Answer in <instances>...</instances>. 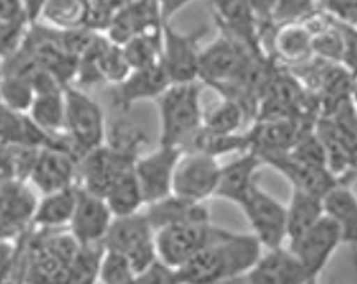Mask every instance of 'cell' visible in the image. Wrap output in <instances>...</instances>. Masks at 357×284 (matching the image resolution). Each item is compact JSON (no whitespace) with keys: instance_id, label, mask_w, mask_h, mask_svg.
Listing matches in <instances>:
<instances>
[{"instance_id":"f6af8a7d","label":"cell","mask_w":357,"mask_h":284,"mask_svg":"<svg viewBox=\"0 0 357 284\" xmlns=\"http://www.w3.org/2000/svg\"><path fill=\"white\" fill-rule=\"evenodd\" d=\"M353 98H354V103H356V110H357V88H356L354 94H353Z\"/></svg>"},{"instance_id":"ee69618b","label":"cell","mask_w":357,"mask_h":284,"mask_svg":"<svg viewBox=\"0 0 357 284\" xmlns=\"http://www.w3.org/2000/svg\"><path fill=\"white\" fill-rule=\"evenodd\" d=\"M5 284H26V281H22V280H13V281H8V283H5Z\"/></svg>"},{"instance_id":"836d02e7","label":"cell","mask_w":357,"mask_h":284,"mask_svg":"<svg viewBox=\"0 0 357 284\" xmlns=\"http://www.w3.org/2000/svg\"><path fill=\"white\" fill-rule=\"evenodd\" d=\"M131 2L132 0H89L85 26L102 34L107 31L112 18Z\"/></svg>"},{"instance_id":"603a6c76","label":"cell","mask_w":357,"mask_h":284,"mask_svg":"<svg viewBox=\"0 0 357 284\" xmlns=\"http://www.w3.org/2000/svg\"><path fill=\"white\" fill-rule=\"evenodd\" d=\"M324 213L338 225L342 243L357 249V193L346 184H337L322 197Z\"/></svg>"},{"instance_id":"2e32d148","label":"cell","mask_w":357,"mask_h":284,"mask_svg":"<svg viewBox=\"0 0 357 284\" xmlns=\"http://www.w3.org/2000/svg\"><path fill=\"white\" fill-rule=\"evenodd\" d=\"M260 157L266 166H271L273 170L281 172L292 184V188H300V190L324 197L337 184H342L326 166L305 163V161L290 155L289 150L287 152L260 155Z\"/></svg>"},{"instance_id":"4dcf8cb0","label":"cell","mask_w":357,"mask_h":284,"mask_svg":"<svg viewBox=\"0 0 357 284\" xmlns=\"http://www.w3.org/2000/svg\"><path fill=\"white\" fill-rule=\"evenodd\" d=\"M36 98V88L26 77L3 70L0 80V103L18 114H27Z\"/></svg>"},{"instance_id":"44dd1931","label":"cell","mask_w":357,"mask_h":284,"mask_svg":"<svg viewBox=\"0 0 357 284\" xmlns=\"http://www.w3.org/2000/svg\"><path fill=\"white\" fill-rule=\"evenodd\" d=\"M153 239L155 230L142 209L136 214L114 217L102 239V246L104 249L119 251L121 254L130 255L136 249L152 243Z\"/></svg>"},{"instance_id":"ba28073f","label":"cell","mask_w":357,"mask_h":284,"mask_svg":"<svg viewBox=\"0 0 357 284\" xmlns=\"http://www.w3.org/2000/svg\"><path fill=\"white\" fill-rule=\"evenodd\" d=\"M206 29L181 32L163 24V42H161V64L172 83H187L198 80L199 40Z\"/></svg>"},{"instance_id":"4fadbf2b","label":"cell","mask_w":357,"mask_h":284,"mask_svg":"<svg viewBox=\"0 0 357 284\" xmlns=\"http://www.w3.org/2000/svg\"><path fill=\"white\" fill-rule=\"evenodd\" d=\"M40 195L78 184V160L61 147H42L27 177Z\"/></svg>"},{"instance_id":"d6a6232c","label":"cell","mask_w":357,"mask_h":284,"mask_svg":"<svg viewBox=\"0 0 357 284\" xmlns=\"http://www.w3.org/2000/svg\"><path fill=\"white\" fill-rule=\"evenodd\" d=\"M136 276L130 259L119 251L104 249L99 260L98 281L100 284H125Z\"/></svg>"},{"instance_id":"5bb4252c","label":"cell","mask_w":357,"mask_h":284,"mask_svg":"<svg viewBox=\"0 0 357 284\" xmlns=\"http://www.w3.org/2000/svg\"><path fill=\"white\" fill-rule=\"evenodd\" d=\"M222 32L241 43L249 52H261V20L248 0H211Z\"/></svg>"},{"instance_id":"4316f807","label":"cell","mask_w":357,"mask_h":284,"mask_svg":"<svg viewBox=\"0 0 357 284\" xmlns=\"http://www.w3.org/2000/svg\"><path fill=\"white\" fill-rule=\"evenodd\" d=\"M104 200L114 217L141 213L145 208V202L136 174H134V166L119 177V181L110 187Z\"/></svg>"},{"instance_id":"f546056e","label":"cell","mask_w":357,"mask_h":284,"mask_svg":"<svg viewBox=\"0 0 357 284\" xmlns=\"http://www.w3.org/2000/svg\"><path fill=\"white\" fill-rule=\"evenodd\" d=\"M245 110L236 101L225 98L219 105L204 114L203 130L212 135L230 136L236 135V131L243 126Z\"/></svg>"},{"instance_id":"ab89813d","label":"cell","mask_w":357,"mask_h":284,"mask_svg":"<svg viewBox=\"0 0 357 284\" xmlns=\"http://www.w3.org/2000/svg\"><path fill=\"white\" fill-rule=\"evenodd\" d=\"M160 7V13H161V20L163 23H169V21L174 18V16L182 12L183 8H187L188 5H192L197 0H156Z\"/></svg>"},{"instance_id":"6da1fadb","label":"cell","mask_w":357,"mask_h":284,"mask_svg":"<svg viewBox=\"0 0 357 284\" xmlns=\"http://www.w3.org/2000/svg\"><path fill=\"white\" fill-rule=\"evenodd\" d=\"M261 244L252 233L228 230L174 270L177 284H214L244 276L261 255Z\"/></svg>"},{"instance_id":"7c38bea8","label":"cell","mask_w":357,"mask_h":284,"mask_svg":"<svg viewBox=\"0 0 357 284\" xmlns=\"http://www.w3.org/2000/svg\"><path fill=\"white\" fill-rule=\"evenodd\" d=\"M114 221L110 208L99 195L85 190L78 186V195L74 214L67 230L80 246H96L102 239Z\"/></svg>"},{"instance_id":"30bf717a","label":"cell","mask_w":357,"mask_h":284,"mask_svg":"<svg viewBox=\"0 0 357 284\" xmlns=\"http://www.w3.org/2000/svg\"><path fill=\"white\" fill-rule=\"evenodd\" d=\"M134 161L136 158L102 144L78 161V186L104 198L119 177L132 168Z\"/></svg>"},{"instance_id":"484cf974","label":"cell","mask_w":357,"mask_h":284,"mask_svg":"<svg viewBox=\"0 0 357 284\" xmlns=\"http://www.w3.org/2000/svg\"><path fill=\"white\" fill-rule=\"evenodd\" d=\"M271 45L278 58L286 63H300L312 54V34L305 21L276 24Z\"/></svg>"},{"instance_id":"ac0fdd59","label":"cell","mask_w":357,"mask_h":284,"mask_svg":"<svg viewBox=\"0 0 357 284\" xmlns=\"http://www.w3.org/2000/svg\"><path fill=\"white\" fill-rule=\"evenodd\" d=\"M163 24L156 0H132L112 18L104 34L121 47L132 37L160 31Z\"/></svg>"},{"instance_id":"52a82bcc","label":"cell","mask_w":357,"mask_h":284,"mask_svg":"<svg viewBox=\"0 0 357 284\" xmlns=\"http://www.w3.org/2000/svg\"><path fill=\"white\" fill-rule=\"evenodd\" d=\"M183 150L158 144L153 152L141 154L134 161V174L141 187L145 206L172 193L177 161Z\"/></svg>"},{"instance_id":"9c48e42d","label":"cell","mask_w":357,"mask_h":284,"mask_svg":"<svg viewBox=\"0 0 357 284\" xmlns=\"http://www.w3.org/2000/svg\"><path fill=\"white\" fill-rule=\"evenodd\" d=\"M342 243V233L338 225L324 214L322 219L308 232L303 233L295 241L289 243L287 248L297 255L308 271L311 284H317L322 270L331 262L335 251Z\"/></svg>"},{"instance_id":"8992f818","label":"cell","mask_w":357,"mask_h":284,"mask_svg":"<svg viewBox=\"0 0 357 284\" xmlns=\"http://www.w3.org/2000/svg\"><path fill=\"white\" fill-rule=\"evenodd\" d=\"M220 170L214 155L201 150H183L174 171L172 193L190 202H206L215 195Z\"/></svg>"},{"instance_id":"d590c367","label":"cell","mask_w":357,"mask_h":284,"mask_svg":"<svg viewBox=\"0 0 357 284\" xmlns=\"http://www.w3.org/2000/svg\"><path fill=\"white\" fill-rule=\"evenodd\" d=\"M27 26L0 23V59H7L21 47Z\"/></svg>"},{"instance_id":"f35d334b","label":"cell","mask_w":357,"mask_h":284,"mask_svg":"<svg viewBox=\"0 0 357 284\" xmlns=\"http://www.w3.org/2000/svg\"><path fill=\"white\" fill-rule=\"evenodd\" d=\"M322 2L333 18L357 26V0H322Z\"/></svg>"},{"instance_id":"ffe728a7","label":"cell","mask_w":357,"mask_h":284,"mask_svg":"<svg viewBox=\"0 0 357 284\" xmlns=\"http://www.w3.org/2000/svg\"><path fill=\"white\" fill-rule=\"evenodd\" d=\"M144 214L147 216L155 232L174 224L211 222L209 209L204 206V202H190V200L177 197L174 193L145 206Z\"/></svg>"},{"instance_id":"7402d4cb","label":"cell","mask_w":357,"mask_h":284,"mask_svg":"<svg viewBox=\"0 0 357 284\" xmlns=\"http://www.w3.org/2000/svg\"><path fill=\"white\" fill-rule=\"evenodd\" d=\"M78 195L77 186L40 195L33 209L31 227L33 230H61L69 227Z\"/></svg>"},{"instance_id":"7bdbcfd3","label":"cell","mask_w":357,"mask_h":284,"mask_svg":"<svg viewBox=\"0 0 357 284\" xmlns=\"http://www.w3.org/2000/svg\"><path fill=\"white\" fill-rule=\"evenodd\" d=\"M3 77V59H0V80Z\"/></svg>"},{"instance_id":"8fae6325","label":"cell","mask_w":357,"mask_h":284,"mask_svg":"<svg viewBox=\"0 0 357 284\" xmlns=\"http://www.w3.org/2000/svg\"><path fill=\"white\" fill-rule=\"evenodd\" d=\"M248 53L252 52H249L225 32H220L208 47L201 48L198 80L214 88L231 82Z\"/></svg>"},{"instance_id":"d6986e66","label":"cell","mask_w":357,"mask_h":284,"mask_svg":"<svg viewBox=\"0 0 357 284\" xmlns=\"http://www.w3.org/2000/svg\"><path fill=\"white\" fill-rule=\"evenodd\" d=\"M264 165L265 163L260 154H257L252 149L244 150L238 158L222 166L214 197L239 206V203L245 198V195L250 192V188L257 184V171Z\"/></svg>"},{"instance_id":"277c9868","label":"cell","mask_w":357,"mask_h":284,"mask_svg":"<svg viewBox=\"0 0 357 284\" xmlns=\"http://www.w3.org/2000/svg\"><path fill=\"white\" fill-rule=\"evenodd\" d=\"M228 230L212 225L211 222L198 224H174L155 232V246L161 264L176 270L198 254Z\"/></svg>"},{"instance_id":"e575fe53","label":"cell","mask_w":357,"mask_h":284,"mask_svg":"<svg viewBox=\"0 0 357 284\" xmlns=\"http://www.w3.org/2000/svg\"><path fill=\"white\" fill-rule=\"evenodd\" d=\"M319 0H278L273 8L270 23H295L305 21L316 13V5Z\"/></svg>"},{"instance_id":"d4e9b609","label":"cell","mask_w":357,"mask_h":284,"mask_svg":"<svg viewBox=\"0 0 357 284\" xmlns=\"http://www.w3.org/2000/svg\"><path fill=\"white\" fill-rule=\"evenodd\" d=\"M324 203L321 195L292 188L289 204L286 206L287 216V244L295 241L303 233L314 227L324 217Z\"/></svg>"},{"instance_id":"5b68a950","label":"cell","mask_w":357,"mask_h":284,"mask_svg":"<svg viewBox=\"0 0 357 284\" xmlns=\"http://www.w3.org/2000/svg\"><path fill=\"white\" fill-rule=\"evenodd\" d=\"M239 208L252 228V235L266 249H275L287 243L286 206L259 187L250 188Z\"/></svg>"},{"instance_id":"f1b7e54d","label":"cell","mask_w":357,"mask_h":284,"mask_svg":"<svg viewBox=\"0 0 357 284\" xmlns=\"http://www.w3.org/2000/svg\"><path fill=\"white\" fill-rule=\"evenodd\" d=\"M145 142H147L145 131L141 126L134 125L132 121L116 120L112 125H107V135H105L104 144L116 152L137 158Z\"/></svg>"},{"instance_id":"9a60e30c","label":"cell","mask_w":357,"mask_h":284,"mask_svg":"<svg viewBox=\"0 0 357 284\" xmlns=\"http://www.w3.org/2000/svg\"><path fill=\"white\" fill-rule=\"evenodd\" d=\"M171 85L161 61L147 68L132 69L125 80L115 85L114 105L120 112H128L137 103L156 101Z\"/></svg>"},{"instance_id":"b9f144b4","label":"cell","mask_w":357,"mask_h":284,"mask_svg":"<svg viewBox=\"0 0 357 284\" xmlns=\"http://www.w3.org/2000/svg\"><path fill=\"white\" fill-rule=\"evenodd\" d=\"M214 284H248V280H245V275H244V276H236V278H231V280L219 281Z\"/></svg>"},{"instance_id":"60d3db41","label":"cell","mask_w":357,"mask_h":284,"mask_svg":"<svg viewBox=\"0 0 357 284\" xmlns=\"http://www.w3.org/2000/svg\"><path fill=\"white\" fill-rule=\"evenodd\" d=\"M278 0H252L250 5H252L254 10L257 12V15L260 16L261 21H265V23H270V16L273 8H275Z\"/></svg>"},{"instance_id":"bcb514c9","label":"cell","mask_w":357,"mask_h":284,"mask_svg":"<svg viewBox=\"0 0 357 284\" xmlns=\"http://www.w3.org/2000/svg\"><path fill=\"white\" fill-rule=\"evenodd\" d=\"M248 2H249V3H250V2H252V0H248ZM252 8H254V7H252Z\"/></svg>"},{"instance_id":"cb8c5ba5","label":"cell","mask_w":357,"mask_h":284,"mask_svg":"<svg viewBox=\"0 0 357 284\" xmlns=\"http://www.w3.org/2000/svg\"><path fill=\"white\" fill-rule=\"evenodd\" d=\"M31 121L45 135L52 137L64 136L66 96L64 87L50 88L36 93V98L27 112Z\"/></svg>"},{"instance_id":"1f68e13d","label":"cell","mask_w":357,"mask_h":284,"mask_svg":"<svg viewBox=\"0 0 357 284\" xmlns=\"http://www.w3.org/2000/svg\"><path fill=\"white\" fill-rule=\"evenodd\" d=\"M104 246H82L67 271L66 284H96L99 260Z\"/></svg>"},{"instance_id":"83f0119b","label":"cell","mask_w":357,"mask_h":284,"mask_svg":"<svg viewBox=\"0 0 357 284\" xmlns=\"http://www.w3.org/2000/svg\"><path fill=\"white\" fill-rule=\"evenodd\" d=\"M161 42H163V27L160 31L132 37L125 45H121L131 70L147 68L161 61Z\"/></svg>"},{"instance_id":"7a4b0ae2","label":"cell","mask_w":357,"mask_h":284,"mask_svg":"<svg viewBox=\"0 0 357 284\" xmlns=\"http://www.w3.org/2000/svg\"><path fill=\"white\" fill-rule=\"evenodd\" d=\"M203 83H172L156 99L160 115V144L185 150L203 128L204 110L201 105Z\"/></svg>"},{"instance_id":"e0dca14e","label":"cell","mask_w":357,"mask_h":284,"mask_svg":"<svg viewBox=\"0 0 357 284\" xmlns=\"http://www.w3.org/2000/svg\"><path fill=\"white\" fill-rule=\"evenodd\" d=\"M248 284H311L300 259L286 246L268 249L245 273Z\"/></svg>"},{"instance_id":"74e56055","label":"cell","mask_w":357,"mask_h":284,"mask_svg":"<svg viewBox=\"0 0 357 284\" xmlns=\"http://www.w3.org/2000/svg\"><path fill=\"white\" fill-rule=\"evenodd\" d=\"M125 284H177V281L174 270L158 262L152 269L141 273V275H136Z\"/></svg>"},{"instance_id":"8d00e7d4","label":"cell","mask_w":357,"mask_h":284,"mask_svg":"<svg viewBox=\"0 0 357 284\" xmlns=\"http://www.w3.org/2000/svg\"><path fill=\"white\" fill-rule=\"evenodd\" d=\"M0 23L31 24L26 0H0Z\"/></svg>"},{"instance_id":"3957f363","label":"cell","mask_w":357,"mask_h":284,"mask_svg":"<svg viewBox=\"0 0 357 284\" xmlns=\"http://www.w3.org/2000/svg\"><path fill=\"white\" fill-rule=\"evenodd\" d=\"M64 96V136L70 144L72 152L80 161L88 152L105 142L107 121L102 107L83 88L66 85Z\"/></svg>"}]
</instances>
